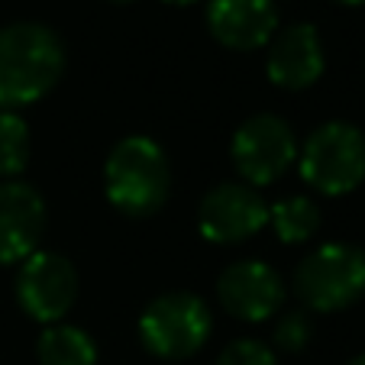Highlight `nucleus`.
Wrapping results in <instances>:
<instances>
[{
    "label": "nucleus",
    "instance_id": "1",
    "mask_svg": "<svg viewBox=\"0 0 365 365\" xmlns=\"http://www.w3.org/2000/svg\"><path fill=\"white\" fill-rule=\"evenodd\" d=\"M65 75V42L46 23L0 26V110H23L42 101Z\"/></svg>",
    "mask_w": 365,
    "mask_h": 365
},
{
    "label": "nucleus",
    "instance_id": "2",
    "mask_svg": "<svg viewBox=\"0 0 365 365\" xmlns=\"http://www.w3.org/2000/svg\"><path fill=\"white\" fill-rule=\"evenodd\" d=\"M103 194L123 217L145 220L172 194V165L152 136H123L103 162Z\"/></svg>",
    "mask_w": 365,
    "mask_h": 365
},
{
    "label": "nucleus",
    "instance_id": "3",
    "mask_svg": "<svg viewBox=\"0 0 365 365\" xmlns=\"http://www.w3.org/2000/svg\"><path fill=\"white\" fill-rule=\"evenodd\" d=\"M136 333L149 356L162 362H185L207 346L214 317L207 301L194 291H165L145 304Z\"/></svg>",
    "mask_w": 365,
    "mask_h": 365
},
{
    "label": "nucleus",
    "instance_id": "4",
    "mask_svg": "<svg viewBox=\"0 0 365 365\" xmlns=\"http://www.w3.org/2000/svg\"><path fill=\"white\" fill-rule=\"evenodd\" d=\"M297 172L324 197H343L365 181V133L346 120L320 123L297 145Z\"/></svg>",
    "mask_w": 365,
    "mask_h": 365
},
{
    "label": "nucleus",
    "instance_id": "5",
    "mask_svg": "<svg viewBox=\"0 0 365 365\" xmlns=\"http://www.w3.org/2000/svg\"><path fill=\"white\" fill-rule=\"evenodd\" d=\"M294 294L307 310L336 314L365 294V249L352 242H324L294 269Z\"/></svg>",
    "mask_w": 365,
    "mask_h": 365
},
{
    "label": "nucleus",
    "instance_id": "6",
    "mask_svg": "<svg viewBox=\"0 0 365 365\" xmlns=\"http://www.w3.org/2000/svg\"><path fill=\"white\" fill-rule=\"evenodd\" d=\"M230 159L246 185L269 187L288 175L297 162V139L288 120L275 113H255L230 139Z\"/></svg>",
    "mask_w": 365,
    "mask_h": 365
},
{
    "label": "nucleus",
    "instance_id": "7",
    "mask_svg": "<svg viewBox=\"0 0 365 365\" xmlns=\"http://www.w3.org/2000/svg\"><path fill=\"white\" fill-rule=\"evenodd\" d=\"M81 282L68 255L52 249H36L20 262L14 294L20 310L36 324H62V317L75 307Z\"/></svg>",
    "mask_w": 365,
    "mask_h": 365
},
{
    "label": "nucleus",
    "instance_id": "8",
    "mask_svg": "<svg viewBox=\"0 0 365 365\" xmlns=\"http://www.w3.org/2000/svg\"><path fill=\"white\" fill-rule=\"evenodd\" d=\"M269 223V204L259 187L246 181H220L200 197L197 204V230L207 242L236 246L262 233Z\"/></svg>",
    "mask_w": 365,
    "mask_h": 365
},
{
    "label": "nucleus",
    "instance_id": "9",
    "mask_svg": "<svg viewBox=\"0 0 365 365\" xmlns=\"http://www.w3.org/2000/svg\"><path fill=\"white\" fill-rule=\"evenodd\" d=\"M217 301L242 324L272 320L284 307V278L262 259H242L220 272Z\"/></svg>",
    "mask_w": 365,
    "mask_h": 365
},
{
    "label": "nucleus",
    "instance_id": "10",
    "mask_svg": "<svg viewBox=\"0 0 365 365\" xmlns=\"http://www.w3.org/2000/svg\"><path fill=\"white\" fill-rule=\"evenodd\" d=\"M327 68V52L314 23H291L269 39L265 75L282 91H304L317 84Z\"/></svg>",
    "mask_w": 365,
    "mask_h": 365
},
{
    "label": "nucleus",
    "instance_id": "11",
    "mask_svg": "<svg viewBox=\"0 0 365 365\" xmlns=\"http://www.w3.org/2000/svg\"><path fill=\"white\" fill-rule=\"evenodd\" d=\"M46 200L29 181H0V265H16L39 249Z\"/></svg>",
    "mask_w": 365,
    "mask_h": 365
},
{
    "label": "nucleus",
    "instance_id": "12",
    "mask_svg": "<svg viewBox=\"0 0 365 365\" xmlns=\"http://www.w3.org/2000/svg\"><path fill=\"white\" fill-rule=\"evenodd\" d=\"M207 29L223 48L255 52L278 33L275 0H207Z\"/></svg>",
    "mask_w": 365,
    "mask_h": 365
},
{
    "label": "nucleus",
    "instance_id": "13",
    "mask_svg": "<svg viewBox=\"0 0 365 365\" xmlns=\"http://www.w3.org/2000/svg\"><path fill=\"white\" fill-rule=\"evenodd\" d=\"M39 365H97V343L88 330L71 324H48L36 339Z\"/></svg>",
    "mask_w": 365,
    "mask_h": 365
},
{
    "label": "nucleus",
    "instance_id": "14",
    "mask_svg": "<svg viewBox=\"0 0 365 365\" xmlns=\"http://www.w3.org/2000/svg\"><path fill=\"white\" fill-rule=\"evenodd\" d=\"M269 223L278 240L297 246L320 230V207L307 194H291V197H282L278 204L269 207Z\"/></svg>",
    "mask_w": 365,
    "mask_h": 365
},
{
    "label": "nucleus",
    "instance_id": "15",
    "mask_svg": "<svg viewBox=\"0 0 365 365\" xmlns=\"http://www.w3.org/2000/svg\"><path fill=\"white\" fill-rule=\"evenodd\" d=\"M29 155H33V139L26 120L14 110H0V178L16 181L26 172Z\"/></svg>",
    "mask_w": 365,
    "mask_h": 365
},
{
    "label": "nucleus",
    "instance_id": "16",
    "mask_svg": "<svg viewBox=\"0 0 365 365\" xmlns=\"http://www.w3.org/2000/svg\"><path fill=\"white\" fill-rule=\"evenodd\" d=\"M272 339H275V346L282 352H288V356L307 349L310 339H314V324H310L307 310H284L275 324Z\"/></svg>",
    "mask_w": 365,
    "mask_h": 365
},
{
    "label": "nucleus",
    "instance_id": "17",
    "mask_svg": "<svg viewBox=\"0 0 365 365\" xmlns=\"http://www.w3.org/2000/svg\"><path fill=\"white\" fill-rule=\"evenodd\" d=\"M217 365H278L272 346H265L262 339H233L223 346V352L217 356Z\"/></svg>",
    "mask_w": 365,
    "mask_h": 365
},
{
    "label": "nucleus",
    "instance_id": "18",
    "mask_svg": "<svg viewBox=\"0 0 365 365\" xmlns=\"http://www.w3.org/2000/svg\"><path fill=\"white\" fill-rule=\"evenodd\" d=\"M162 4H168V7H191L197 0H162Z\"/></svg>",
    "mask_w": 365,
    "mask_h": 365
},
{
    "label": "nucleus",
    "instance_id": "19",
    "mask_svg": "<svg viewBox=\"0 0 365 365\" xmlns=\"http://www.w3.org/2000/svg\"><path fill=\"white\" fill-rule=\"evenodd\" d=\"M336 4H343V7H362L365 0H336Z\"/></svg>",
    "mask_w": 365,
    "mask_h": 365
},
{
    "label": "nucleus",
    "instance_id": "20",
    "mask_svg": "<svg viewBox=\"0 0 365 365\" xmlns=\"http://www.w3.org/2000/svg\"><path fill=\"white\" fill-rule=\"evenodd\" d=\"M346 365H365V352H362V356H356V359H349Z\"/></svg>",
    "mask_w": 365,
    "mask_h": 365
},
{
    "label": "nucleus",
    "instance_id": "21",
    "mask_svg": "<svg viewBox=\"0 0 365 365\" xmlns=\"http://www.w3.org/2000/svg\"><path fill=\"white\" fill-rule=\"evenodd\" d=\"M110 4H130V0H110Z\"/></svg>",
    "mask_w": 365,
    "mask_h": 365
}]
</instances>
